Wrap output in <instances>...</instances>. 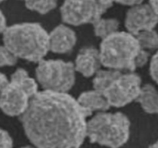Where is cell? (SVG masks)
<instances>
[{
  "label": "cell",
  "instance_id": "obj_26",
  "mask_svg": "<svg viewBox=\"0 0 158 148\" xmlns=\"http://www.w3.org/2000/svg\"><path fill=\"white\" fill-rule=\"evenodd\" d=\"M3 1H6V0H0V3H1V2H3Z\"/></svg>",
  "mask_w": 158,
  "mask_h": 148
},
{
  "label": "cell",
  "instance_id": "obj_1",
  "mask_svg": "<svg viewBox=\"0 0 158 148\" xmlns=\"http://www.w3.org/2000/svg\"><path fill=\"white\" fill-rule=\"evenodd\" d=\"M91 114L67 93L44 90L30 99L20 120L36 148H79L87 137Z\"/></svg>",
  "mask_w": 158,
  "mask_h": 148
},
{
  "label": "cell",
  "instance_id": "obj_16",
  "mask_svg": "<svg viewBox=\"0 0 158 148\" xmlns=\"http://www.w3.org/2000/svg\"><path fill=\"white\" fill-rule=\"evenodd\" d=\"M27 9L37 12L40 14H47L52 11L57 4V0H22Z\"/></svg>",
  "mask_w": 158,
  "mask_h": 148
},
{
  "label": "cell",
  "instance_id": "obj_10",
  "mask_svg": "<svg viewBox=\"0 0 158 148\" xmlns=\"http://www.w3.org/2000/svg\"><path fill=\"white\" fill-rule=\"evenodd\" d=\"M75 33L70 27L59 25L49 34V49L56 53H65L75 45Z\"/></svg>",
  "mask_w": 158,
  "mask_h": 148
},
{
  "label": "cell",
  "instance_id": "obj_17",
  "mask_svg": "<svg viewBox=\"0 0 158 148\" xmlns=\"http://www.w3.org/2000/svg\"><path fill=\"white\" fill-rule=\"evenodd\" d=\"M17 57L6 47L0 46V67L13 66L16 63Z\"/></svg>",
  "mask_w": 158,
  "mask_h": 148
},
{
  "label": "cell",
  "instance_id": "obj_11",
  "mask_svg": "<svg viewBox=\"0 0 158 148\" xmlns=\"http://www.w3.org/2000/svg\"><path fill=\"white\" fill-rule=\"evenodd\" d=\"M101 65L99 50L94 47H86L77 54L74 68L84 76L89 77L97 73Z\"/></svg>",
  "mask_w": 158,
  "mask_h": 148
},
{
  "label": "cell",
  "instance_id": "obj_8",
  "mask_svg": "<svg viewBox=\"0 0 158 148\" xmlns=\"http://www.w3.org/2000/svg\"><path fill=\"white\" fill-rule=\"evenodd\" d=\"M112 6L108 0H64L60 15L64 22L70 25L94 24Z\"/></svg>",
  "mask_w": 158,
  "mask_h": 148
},
{
  "label": "cell",
  "instance_id": "obj_7",
  "mask_svg": "<svg viewBox=\"0 0 158 148\" xmlns=\"http://www.w3.org/2000/svg\"><path fill=\"white\" fill-rule=\"evenodd\" d=\"M36 79L45 90L66 93L75 81V68L63 60H41L36 69Z\"/></svg>",
  "mask_w": 158,
  "mask_h": 148
},
{
  "label": "cell",
  "instance_id": "obj_24",
  "mask_svg": "<svg viewBox=\"0 0 158 148\" xmlns=\"http://www.w3.org/2000/svg\"><path fill=\"white\" fill-rule=\"evenodd\" d=\"M150 148H158V140L153 143L152 145H150Z\"/></svg>",
  "mask_w": 158,
  "mask_h": 148
},
{
  "label": "cell",
  "instance_id": "obj_6",
  "mask_svg": "<svg viewBox=\"0 0 158 148\" xmlns=\"http://www.w3.org/2000/svg\"><path fill=\"white\" fill-rule=\"evenodd\" d=\"M37 89L36 81L29 76L25 69H16L2 90L0 108L9 116H21L27 110L30 99L37 93Z\"/></svg>",
  "mask_w": 158,
  "mask_h": 148
},
{
  "label": "cell",
  "instance_id": "obj_19",
  "mask_svg": "<svg viewBox=\"0 0 158 148\" xmlns=\"http://www.w3.org/2000/svg\"><path fill=\"white\" fill-rule=\"evenodd\" d=\"M150 72L153 80L158 84V51L151 59L150 66Z\"/></svg>",
  "mask_w": 158,
  "mask_h": 148
},
{
  "label": "cell",
  "instance_id": "obj_25",
  "mask_svg": "<svg viewBox=\"0 0 158 148\" xmlns=\"http://www.w3.org/2000/svg\"><path fill=\"white\" fill-rule=\"evenodd\" d=\"M21 148H33V147H30V146H24V147H21Z\"/></svg>",
  "mask_w": 158,
  "mask_h": 148
},
{
  "label": "cell",
  "instance_id": "obj_20",
  "mask_svg": "<svg viewBox=\"0 0 158 148\" xmlns=\"http://www.w3.org/2000/svg\"><path fill=\"white\" fill-rule=\"evenodd\" d=\"M109 2L113 4V2H117V3H120L123 5H127L133 6L137 5V4L142 3L143 0H108Z\"/></svg>",
  "mask_w": 158,
  "mask_h": 148
},
{
  "label": "cell",
  "instance_id": "obj_22",
  "mask_svg": "<svg viewBox=\"0 0 158 148\" xmlns=\"http://www.w3.org/2000/svg\"><path fill=\"white\" fill-rule=\"evenodd\" d=\"M8 81L9 80H7L6 76L4 74H2V72H0V97H1V95H2V90L5 88Z\"/></svg>",
  "mask_w": 158,
  "mask_h": 148
},
{
  "label": "cell",
  "instance_id": "obj_3",
  "mask_svg": "<svg viewBox=\"0 0 158 148\" xmlns=\"http://www.w3.org/2000/svg\"><path fill=\"white\" fill-rule=\"evenodd\" d=\"M141 79L137 74L122 73L119 70H98L93 80L95 90L101 92L109 105L122 107L136 99Z\"/></svg>",
  "mask_w": 158,
  "mask_h": 148
},
{
  "label": "cell",
  "instance_id": "obj_18",
  "mask_svg": "<svg viewBox=\"0 0 158 148\" xmlns=\"http://www.w3.org/2000/svg\"><path fill=\"white\" fill-rule=\"evenodd\" d=\"M0 148H13L12 137L2 129H0Z\"/></svg>",
  "mask_w": 158,
  "mask_h": 148
},
{
  "label": "cell",
  "instance_id": "obj_4",
  "mask_svg": "<svg viewBox=\"0 0 158 148\" xmlns=\"http://www.w3.org/2000/svg\"><path fill=\"white\" fill-rule=\"evenodd\" d=\"M141 49L134 35L116 32L103 39L100 46L102 65L115 70H135Z\"/></svg>",
  "mask_w": 158,
  "mask_h": 148
},
{
  "label": "cell",
  "instance_id": "obj_2",
  "mask_svg": "<svg viewBox=\"0 0 158 148\" xmlns=\"http://www.w3.org/2000/svg\"><path fill=\"white\" fill-rule=\"evenodd\" d=\"M4 46L16 57L40 62L49 49V34L36 22H24L7 27L3 33Z\"/></svg>",
  "mask_w": 158,
  "mask_h": 148
},
{
  "label": "cell",
  "instance_id": "obj_13",
  "mask_svg": "<svg viewBox=\"0 0 158 148\" xmlns=\"http://www.w3.org/2000/svg\"><path fill=\"white\" fill-rule=\"evenodd\" d=\"M136 100L148 114H158V91L153 86L147 84L141 87Z\"/></svg>",
  "mask_w": 158,
  "mask_h": 148
},
{
  "label": "cell",
  "instance_id": "obj_5",
  "mask_svg": "<svg viewBox=\"0 0 158 148\" xmlns=\"http://www.w3.org/2000/svg\"><path fill=\"white\" fill-rule=\"evenodd\" d=\"M130 127V120L122 113H99L87 122V137L92 143L119 148L129 140Z\"/></svg>",
  "mask_w": 158,
  "mask_h": 148
},
{
  "label": "cell",
  "instance_id": "obj_21",
  "mask_svg": "<svg viewBox=\"0 0 158 148\" xmlns=\"http://www.w3.org/2000/svg\"><path fill=\"white\" fill-rule=\"evenodd\" d=\"M6 28V19L3 13L0 10V33H3Z\"/></svg>",
  "mask_w": 158,
  "mask_h": 148
},
{
  "label": "cell",
  "instance_id": "obj_12",
  "mask_svg": "<svg viewBox=\"0 0 158 148\" xmlns=\"http://www.w3.org/2000/svg\"><path fill=\"white\" fill-rule=\"evenodd\" d=\"M77 100L81 107L92 113L95 110L105 111L110 107L104 95L96 90L84 92Z\"/></svg>",
  "mask_w": 158,
  "mask_h": 148
},
{
  "label": "cell",
  "instance_id": "obj_15",
  "mask_svg": "<svg viewBox=\"0 0 158 148\" xmlns=\"http://www.w3.org/2000/svg\"><path fill=\"white\" fill-rule=\"evenodd\" d=\"M135 36L141 49L146 50L158 48V33L154 29L140 32Z\"/></svg>",
  "mask_w": 158,
  "mask_h": 148
},
{
  "label": "cell",
  "instance_id": "obj_9",
  "mask_svg": "<svg viewBox=\"0 0 158 148\" xmlns=\"http://www.w3.org/2000/svg\"><path fill=\"white\" fill-rule=\"evenodd\" d=\"M157 24L158 15L150 4L133 6L126 16V28L134 36L140 32L153 29Z\"/></svg>",
  "mask_w": 158,
  "mask_h": 148
},
{
  "label": "cell",
  "instance_id": "obj_14",
  "mask_svg": "<svg viewBox=\"0 0 158 148\" xmlns=\"http://www.w3.org/2000/svg\"><path fill=\"white\" fill-rule=\"evenodd\" d=\"M95 34L103 39L118 32L119 22L115 19H101L93 24Z\"/></svg>",
  "mask_w": 158,
  "mask_h": 148
},
{
  "label": "cell",
  "instance_id": "obj_23",
  "mask_svg": "<svg viewBox=\"0 0 158 148\" xmlns=\"http://www.w3.org/2000/svg\"><path fill=\"white\" fill-rule=\"evenodd\" d=\"M150 4L156 14L158 15V0H150Z\"/></svg>",
  "mask_w": 158,
  "mask_h": 148
}]
</instances>
